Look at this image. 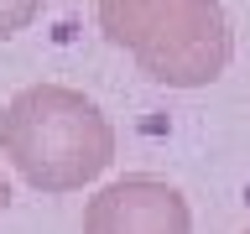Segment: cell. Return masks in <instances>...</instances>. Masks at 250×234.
<instances>
[{
  "label": "cell",
  "mask_w": 250,
  "mask_h": 234,
  "mask_svg": "<svg viewBox=\"0 0 250 234\" xmlns=\"http://www.w3.org/2000/svg\"><path fill=\"white\" fill-rule=\"evenodd\" d=\"M0 156L37 193H78L115 161V125L83 89L31 83L0 115Z\"/></svg>",
  "instance_id": "cell-1"
},
{
  "label": "cell",
  "mask_w": 250,
  "mask_h": 234,
  "mask_svg": "<svg viewBox=\"0 0 250 234\" xmlns=\"http://www.w3.org/2000/svg\"><path fill=\"white\" fill-rule=\"evenodd\" d=\"M99 31L162 89H208L234 58L219 0H99Z\"/></svg>",
  "instance_id": "cell-2"
},
{
  "label": "cell",
  "mask_w": 250,
  "mask_h": 234,
  "mask_svg": "<svg viewBox=\"0 0 250 234\" xmlns=\"http://www.w3.org/2000/svg\"><path fill=\"white\" fill-rule=\"evenodd\" d=\"M83 234H193V208L162 177H120L83 203Z\"/></svg>",
  "instance_id": "cell-3"
},
{
  "label": "cell",
  "mask_w": 250,
  "mask_h": 234,
  "mask_svg": "<svg viewBox=\"0 0 250 234\" xmlns=\"http://www.w3.org/2000/svg\"><path fill=\"white\" fill-rule=\"evenodd\" d=\"M47 0H0V42L16 37V31H26L37 16H42Z\"/></svg>",
  "instance_id": "cell-4"
},
{
  "label": "cell",
  "mask_w": 250,
  "mask_h": 234,
  "mask_svg": "<svg viewBox=\"0 0 250 234\" xmlns=\"http://www.w3.org/2000/svg\"><path fill=\"white\" fill-rule=\"evenodd\" d=\"M5 208H11V182H5V172H0V218H5Z\"/></svg>",
  "instance_id": "cell-5"
},
{
  "label": "cell",
  "mask_w": 250,
  "mask_h": 234,
  "mask_svg": "<svg viewBox=\"0 0 250 234\" xmlns=\"http://www.w3.org/2000/svg\"><path fill=\"white\" fill-rule=\"evenodd\" d=\"M245 234H250V229H245Z\"/></svg>",
  "instance_id": "cell-6"
}]
</instances>
